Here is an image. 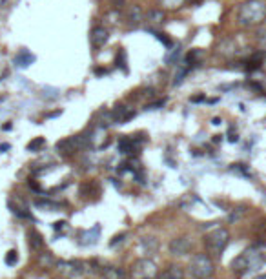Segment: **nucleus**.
<instances>
[{
	"label": "nucleus",
	"instance_id": "28",
	"mask_svg": "<svg viewBox=\"0 0 266 279\" xmlns=\"http://www.w3.org/2000/svg\"><path fill=\"white\" fill-rule=\"evenodd\" d=\"M152 33L155 35V39L161 40V42L164 44L166 48H171V40L168 39V37H166V35H164V33H161V31H152Z\"/></svg>",
	"mask_w": 266,
	"mask_h": 279
},
{
	"label": "nucleus",
	"instance_id": "10",
	"mask_svg": "<svg viewBox=\"0 0 266 279\" xmlns=\"http://www.w3.org/2000/svg\"><path fill=\"white\" fill-rule=\"evenodd\" d=\"M81 195L86 199H99L100 195V186L97 181H86V183H82L81 186Z\"/></svg>",
	"mask_w": 266,
	"mask_h": 279
},
{
	"label": "nucleus",
	"instance_id": "38",
	"mask_svg": "<svg viewBox=\"0 0 266 279\" xmlns=\"http://www.w3.org/2000/svg\"><path fill=\"white\" fill-rule=\"evenodd\" d=\"M188 2H191V4H197V2H201V0H188Z\"/></svg>",
	"mask_w": 266,
	"mask_h": 279
},
{
	"label": "nucleus",
	"instance_id": "19",
	"mask_svg": "<svg viewBox=\"0 0 266 279\" xmlns=\"http://www.w3.org/2000/svg\"><path fill=\"white\" fill-rule=\"evenodd\" d=\"M203 57H205V51H203V49H199V48H195V49H191L190 53H188V57H186V62L190 64L191 67H195V66H199V64L203 62Z\"/></svg>",
	"mask_w": 266,
	"mask_h": 279
},
{
	"label": "nucleus",
	"instance_id": "33",
	"mask_svg": "<svg viewBox=\"0 0 266 279\" xmlns=\"http://www.w3.org/2000/svg\"><path fill=\"white\" fill-rule=\"evenodd\" d=\"M164 104V101H159V102H153V104H146V110H157Z\"/></svg>",
	"mask_w": 266,
	"mask_h": 279
},
{
	"label": "nucleus",
	"instance_id": "3",
	"mask_svg": "<svg viewBox=\"0 0 266 279\" xmlns=\"http://www.w3.org/2000/svg\"><path fill=\"white\" fill-rule=\"evenodd\" d=\"M228 241H230V234L226 228H215V230L208 232L205 236V246L206 250H208V254L219 257L224 252V248L228 246Z\"/></svg>",
	"mask_w": 266,
	"mask_h": 279
},
{
	"label": "nucleus",
	"instance_id": "4",
	"mask_svg": "<svg viewBox=\"0 0 266 279\" xmlns=\"http://www.w3.org/2000/svg\"><path fill=\"white\" fill-rule=\"evenodd\" d=\"M91 265L81 259H72V261H57V270L64 277L68 279H81L90 272Z\"/></svg>",
	"mask_w": 266,
	"mask_h": 279
},
{
	"label": "nucleus",
	"instance_id": "37",
	"mask_svg": "<svg viewBox=\"0 0 266 279\" xmlns=\"http://www.w3.org/2000/svg\"><path fill=\"white\" fill-rule=\"evenodd\" d=\"M11 146L10 145H0V152H6V150H10Z\"/></svg>",
	"mask_w": 266,
	"mask_h": 279
},
{
	"label": "nucleus",
	"instance_id": "21",
	"mask_svg": "<svg viewBox=\"0 0 266 279\" xmlns=\"http://www.w3.org/2000/svg\"><path fill=\"white\" fill-rule=\"evenodd\" d=\"M35 206L44 208V210H49V212H57V210H60V204H58V202L49 201V199H46V201H35Z\"/></svg>",
	"mask_w": 266,
	"mask_h": 279
},
{
	"label": "nucleus",
	"instance_id": "11",
	"mask_svg": "<svg viewBox=\"0 0 266 279\" xmlns=\"http://www.w3.org/2000/svg\"><path fill=\"white\" fill-rule=\"evenodd\" d=\"M143 141H137V139H131V137H122L119 139V152L120 154H133V152H137L139 146H141Z\"/></svg>",
	"mask_w": 266,
	"mask_h": 279
},
{
	"label": "nucleus",
	"instance_id": "29",
	"mask_svg": "<svg viewBox=\"0 0 266 279\" xmlns=\"http://www.w3.org/2000/svg\"><path fill=\"white\" fill-rule=\"evenodd\" d=\"M144 248H148V252L150 250H155L157 248V241L153 239V237H144Z\"/></svg>",
	"mask_w": 266,
	"mask_h": 279
},
{
	"label": "nucleus",
	"instance_id": "25",
	"mask_svg": "<svg viewBox=\"0 0 266 279\" xmlns=\"http://www.w3.org/2000/svg\"><path fill=\"white\" fill-rule=\"evenodd\" d=\"M38 263H40V265H46V266H57V261L53 259V255L49 254V252H44V254H40V259H38Z\"/></svg>",
	"mask_w": 266,
	"mask_h": 279
},
{
	"label": "nucleus",
	"instance_id": "35",
	"mask_svg": "<svg viewBox=\"0 0 266 279\" xmlns=\"http://www.w3.org/2000/svg\"><path fill=\"white\" fill-rule=\"evenodd\" d=\"M122 239H124V234H119V236H115V237H113V241H111L109 245L115 246V245H117V243H120V241H122Z\"/></svg>",
	"mask_w": 266,
	"mask_h": 279
},
{
	"label": "nucleus",
	"instance_id": "18",
	"mask_svg": "<svg viewBox=\"0 0 266 279\" xmlns=\"http://www.w3.org/2000/svg\"><path fill=\"white\" fill-rule=\"evenodd\" d=\"M97 237H99V225L93 226V230L91 232H81L79 243H81V245H93V243H97Z\"/></svg>",
	"mask_w": 266,
	"mask_h": 279
},
{
	"label": "nucleus",
	"instance_id": "13",
	"mask_svg": "<svg viewBox=\"0 0 266 279\" xmlns=\"http://www.w3.org/2000/svg\"><path fill=\"white\" fill-rule=\"evenodd\" d=\"M57 150L58 154H62L64 157H70V155H73L77 152V145H75V139L73 137H70V139H64V141H58L57 143Z\"/></svg>",
	"mask_w": 266,
	"mask_h": 279
},
{
	"label": "nucleus",
	"instance_id": "8",
	"mask_svg": "<svg viewBox=\"0 0 266 279\" xmlns=\"http://www.w3.org/2000/svg\"><path fill=\"white\" fill-rule=\"evenodd\" d=\"M108 39H109V33H108V29H106L104 26H95V28L91 29L90 42H91V46H93L95 49L102 48V46L108 42Z\"/></svg>",
	"mask_w": 266,
	"mask_h": 279
},
{
	"label": "nucleus",
	"instance_id": "15",
	"mask_svg": "<svg viewBox=\"0 0 266 279\" xmlns=\"http://www.w3.org/2000/svg\"><path fill=\"white\" fill-rule=\"evenodd\" d=\"M100 277L102 279H126V274L124 270L119 268V266H106L100 272Z\"/></svg>",
	"mask_w": 266,
	"mask_h": 279
},
{
	"label": "nucleus",
	"instance_id": "32",
	"mask_svg": "<svg viewBox=\"0 0 266 279\" xmlns=\"http://www.w3.org/2000/svg\"><path fill=\"white\" fill-rule=\"evenodd\" d=\"M28 186L31 188V190H35V192H42V188L38 186L37 181H33V179H29V181H28Z\"/></svg>",
	"mask_w": 266,
	"mask_h": 279
},
{
	"label": "nucleus",
	"instance_id": "22",
	"mask_svg": "<svg viewBox=\"0 0 266 279\" xmlns=\"http://www.w3.org/2000/svg\"><path fill=\"white\" fill-rule=\"evenodd\" d=\"M115 64L117 67H120L124 73H128V64H126V51L122 48L119 49V53H117V58H115Z\"/></svg>",
	"mask_w": 266,
	"mask_h": 279
},
{
	"label": "nucleus",
	"instance_id": "14",
	"mask_svg": "<svg viewBox=\"0 0 266 279\" xmlns=\"http://www.w3.org/2000/svg\"><path fill=\"white\" fill-rule=\"evenodd\" d=\"M13 62L19 67H28L29 64L35 62V55H31V51H28V49H20L19 53L15 55Z\"/></svg>",
	"mask_w": 266,
	"mask_h": 279
},
{
	"label": "nucleus",
	"instance_id": "31",
	"mask_svg": "<svg viewBox=\"0 0 266 279\" xmlns=\"http://www.w3.org/2000/svg\"><path fill=\"white\" fill-rule=\"evenodd\" d=\"M53 228H55L57 232H66L68 223H66V221H57V223H53Z\"/></svg>",
	"mask_w": 266,
	"mask_h": 279
},
{
	"label": "nucleus",
	"instance_id": "24",
	"mask_svg": "<svg viewBox=\"0 0 266 279\" xmlns=\"http://www.w3.org/2000/svg\"><path fill=\"white\" fill-rule=\"evenodd\" d=\"M164 19H166V15H164V11H150L148 13V20L150 22H153V24H161V22H164Z\"/></svg>",
	"mask_w": 266,
	"mask_h": 279
},
{
	"label": "nucleus",
	"instance_id": "1",
	"mask_svg": "<svg viewBox=\"0 0 266 279\" xmlns=\"http://www.w3.org/2000/svg\"><path fill=\"white\" fill-rule=\"evenodd\" d=\"M264 252H266L264 245L250 246L239 257H235L232 261V270L239 275L246 274V272H252V270H257V266H261L266 261Z\"/></svg>",
	"mask_w": 266,
	"mask_h": 279
},
{
	"label": "nucleus",
	"instance_id": "34",
	"mask_svg": "<svg viewBox=\"0 0 266 279\" xmlns=\"http://www.w3.org/2000/svg\"><path fill=\"white\" fill-rule=\"evenodd\" d=\"M111 6L115 10H122L124 8V0H111Z\"/></svg>",
	"mask_w": 266,
	"mask_h": 279
},
{
	"label": "nucleus",
	"instance_id": "20",
	"mask_svg": "<svg viewBox=\"0 0 266 279\" xmlns=\"http://www.w3.org/2000/svg\"><path fill=\"white\" fill-rule=\"evenodd\" d=\"M10 208H11V212H13L15 216L26 217V219H29V217H31V214L28 212V206H26V204L20 201V199H19V204H13V202L10 201Z\"/></svg>",
	"mask_w": 266,
	"mask_h": 279
},
{
	"label": "nucleus",
	"instance_id": "6",
	"mask_svg": "<svg viewBox=\"0 0 266 279\" xmlns=\"http://www.w3.org/2000/svg\"><path fill=\"white\" fill-rule=\"evenodd\" d=\"M157 266L152 259H137L129 268V279H155Z\"/></svg>",
	"mask_w": 266,
	"mask_h": 279
},
{
	"label": "nucleus",
	"instance_id": "5",
	"mask_svg": "<svg viewBox=\"0 0 266 279\" xmlns=\"http://www.w3.org/2000/svg\"><path fill=\"white\" fill-rule=\"evenodd\" d=\"M214 263L206 254H195L190 261V272L195 279H210L214 275Z\"/></svg>",
	"mask_w": 266,
	"mask_h": 279
},
{
	"label": "nucleus",
	"instance_id": "27",
	"mask_svg": "<svg viewBox=\"0 0 266 279\" xmlns=\"http://www.w3.org/2000/svg\"><path fill=\"white\" fill-rule=\"evenodd\" d=\"M17 261H19V254H17V250H10L8 254H6V265L8 266L17 265Z\"/></svg>",
	"mask_w": 266,
	"mask_h": 279
},
{
	"label": "nucleus",
	"instance_id": "2",
	"mask_svg": "<svg viewBox=\"0 0 266 279\" xmlns=\"http://www.w3.org/2000/svg\"><path fill=\"white\" fill-rule=\"evenodd\" d=\"M237 20L241 26L253 28L266 20V2L264 0H246L239 8Z\"/></svg>",
	"mask_w": 266,
	"mask_h": 279
},
{
	"label": "nucleus",
	"instance_id": "16",
	"mask_svg": "<svg viewBox=\"0 0 266 279\" xmlns=\"http://www.w3.org/2000/svg\"><path fill=\"white\" fill-rule=\"evenodd\" d=\"M28 243H29V248H31V250L38 252V250H42L44 248V239L37 230H29L28 232Z\"/></svg>",
	"mask_w": 266,
	"mask_h": 279
},
{
	"label": "nucleus",
	"instance_id": "36",
	"mask_svg": "<svg viewBox=\"0 0 266 279\" xmlns=\"http://www.w3.org/2000/svg\"><path fill=\"white\" fill-rule=\"evenodd\" d=\"M201 101H206V97L205 95H195V97H191V102H201Z\"/></svg>",
	"mask_w": 266,
	"mask_h": 279
},
{
	"label": "nucleus",
	"instance_id": "12",
	"mask_svg": "<svg viewBox=\"0 0 266 279\" xmlns=\"http://www.w3.org/2000/svg\"><path fill=\"white\" fill-rule=\"evenodd\" d=\"M155 279H184V270L179 265H171L166 270H162L161 274H157Z\"/></svg>",
	"mask_w": 266,
	"mask_h": 279
},
{
	"label": "nucleus",
	"instance_id": "23",
	"mask_svg": "<svg viewBox=\"0 0 266 279\" xmlns=\"http://www.w3.org/2000/svg\"><path fill=\"white\" fill-rule=\"evenodd\" d=\"M44 146H46V139H44V137H35V139L28 145V150L29 152H40Z\"/></svg>",
	"mask_w": 266,
	"mask_h": 279
},
{
	"label": "nucleus",
	"instance_id": "30",
	"mask_svg": "<svg viewBox=\"0 0 266 279\" xmlns=\"http://www.w3.org/2000/svg\"><path fill=\"white\" fill-rule=\"evenodd\" d=\"M179 55H181V46H177V48L173 49V51H171L170 55H168V57H166V62L171 64L173 60H177V57H179Z\"/></svg>",
	"mask_w": 266,
	"mask_h": 279
},
{
	"label": "nucleus",
	"instance_id": "9",
	"mask_svg": "<svg viewBox=\"0 0 266 279\" xmlns=\"http://www.w3.org/2000/svg\"><path fill=\"white\" fill-rule=\"evenodd\" d=\"M109 113H111V117H113V122H128L131 117H135V111L129 110V108H126V106H122V104L115 106Z\"/></svg>",
	"mask_w": 266,
	"mask_h": 279
},
{
	"label": "nucleus",
	"instance_id": "7",
	"mask_svg": "<svg viewBox=\"0 0 266 279\" xmlns=\"http://www.w3.org/2000/svg\"><path fill=\"white\" fill-rule=\"evenodd\" d=\"M193 248V243L190 241V237H175L170 243V252L173 255H186L190 254Z\"/></svg>",
	"mask_w": 266,
	"mask_h": 279
},
{
	"label": "nucleus",
	"instance_id": "26",
	"mask_svg": "<svg viewBox=\"0 0 266 279\" xmlns=\"http://www.w3.org/2000/svg\"><path fill=\"white\" fill-rule=\"evenodd\" d=\"M186 0H161V4L166 8V10H179Z\"/></svg>",
	"mask_w": 266,
	"mask_h": 279
},
{
	"label": "nucleus",
	"instance_id": "17",
	"mask_svg": "<svg viewBox=\"0 0 266 279\" xmlns=\"http://www.w3.org/2000/svg\"><path fill=\"white\" fill-rule=\"evenodd\" d=\"M144 19V15H143V10L139 8V6H131L128 11V20H129V24L133 26V28H137L141 22H143Z\"/></svg>",
	"mask_w": 266,
	"mask_h": 279
}]
</instances>
